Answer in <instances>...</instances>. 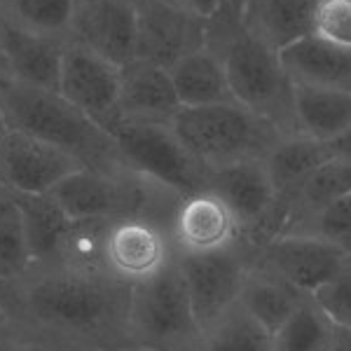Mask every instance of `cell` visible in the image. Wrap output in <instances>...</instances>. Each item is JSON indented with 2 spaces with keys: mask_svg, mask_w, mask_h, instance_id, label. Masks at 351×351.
<instances>
[{
  "mask_svg": "<svg viewBox=\"0 0 351 351\" xmlns=\"http://www.w3.org/2000/svg\"><path fill=\"white\" fill-rule=\"evenodd\" d=\"M129 304V284L66 267L33 269L0 288V307L10 319L84 351L132 347Z\"/></svg>",
  "mask_w": 351,
  "mask_h": 351,
  "instance_id": "6da1fadb",
  "label": "cell"
},
{
  "mask_svg": "<svg viewBox=\"0 0 351 351\" xmlns=\"http://www.w3.org/2000/svg\"><path fill=\"white\" fill-rule=\"evenodd\" d=\"M206 49L223 61L232 96L281 136H302L295 112V82L288 75L281 52L260 40L243 24V10L234 0L206 19Z\"/></svg>",
  "mask_w": 351,
  "mask_h": 351,
  "instance_id": "7a4b0ae2",
  "label": "cell"
},
{
  "mask_svg": "<svg viewBox=\"0 0 351 351\" xmlns=\"http://www.w3.org/2000/svg\"><path fill=\"white\" fill-rule=\"evenodd\" d=\"M0 108L8 129L52 143L66 150L92 171H122L124 160L117 141L101 129L92 117L61 96V92L31 87V84L0 82Z\"/></svg>",
  "mask_w": 351,
  "mask_h": 351,
  "instance_id": "3957f363",
  "label": "cell"
},
{
  "mask_svg": "<svg viewBox=\"0 0 351 351\" xmlns=\"http://www.w3.org/2000/svg\"><path fill=\"white\" fill-rule=\"evenodd\" d=\"M169 124L183 148L206 171L265 160L271 148L284 138L274 124L237 101L183 108Z\"/></svg>",
  "mask_w": 351,
  "mask_h": 351,
  "instance_id": "277c9868",
  "label": "cell"
},
{
  "mask_svg": "<svg viewBox=\"0 0 351 351\" xmlns=\"http://www.w3.org/2000/svg\"><path fill=\"white\" fill-rule=\"evenodd\" d=\"M202 335L195 319L178 258L160 274L132 286L129 337L148 351H190Z\"/></svg>",
  "mask_w": 351,
  "mask_h": 351,
  "instance_id": "5b68a950",
  "label": "cell"
},
{
  "mask_svg": "<svg viewBox=\"0 0 351 351\" xmlns=\"http://www.w3.org/2000/svg\"><path fill=\"white\" fill-rule=\"evenodd\" d=\"M124 167L169 185L183 197L206 190L208 173L173 134L171 124L120 122L112 129Z\"/></svg>",
  "mask_w": 351,
  "mask_h": 351,
  "instance_id": "8992f818",
  "label": "cell"
},
{
  "mask_svg": "<svg viewBox=\"0 0 351 351\" xmlns=\"http://www.w3.org/2000/svg\"><path fill=\"white\" fill-rule=\"evenodd\" d=\"M206 190L230 206L239 220L243 243L256 251L274 237L284 234V211L271 185L265 160L241 162L208 173Z\"/></svg>",
  "mask_w": 351,
  "mask_h": 351,
  "instance_id": "52a82bcc",
  "label": "cell"
},
{
  "mask_svg": "<svg viewBox=\"0 0 351 351\" xmlns=\"http://www.w3.org/2000/svg\"><path fill=\"white\" fill-rule=\"evenodd\" d=\"M176 258L183 271L195 319L202 330H206L239 302L243 281L253 267V248L241 241L228 251L204 256L176 253Z\"/></svg>",
  "mask_w": 351,
  "mask_h": 351,
  "instance_id": "ba28073f",
  "label": "cell"
},
{
  "mask_svg": "<svg viewBox=\"0 0 351 351\" xmlns=\"http://www.w3.org/2000/svg\"><path fill=\"white\" fill-rule=\"evenodd\" d=\"M351 265L335 243L314 234H279L253 251V267L276 276L302 295H314Z\"/></svg>",
  "mask_w": 351,
  "mask_h": 351,
  "instance_id": "9c48e42d",
  "label": "cell"
},
{
  "mask_svg": "<svg viewBox=\"0 0 351 351\" xmlns=\"http://www.w3.org/2000/svg\"><path fill=\"white\" fill-rule=\"evenodd\" d=\"M206 19L176 0H136V59L169 71L206 47Z\"/></svg>",
  "mask_w": 351,
  "mask_h": 351,
  "instance_id": "30bf717a",
  "label": "cell"
},
{
  "mask_svg": "<svg viewBox=\"0 0 351 351\" xmlns=\"http://www.w3.org/2000/svg\"><path fill=\"white\" fill-rule=\"evenodd\" d=\"M176 258L171 232L148 218H115L106 232L104 263L108 276L136 286L157 276Z\"/></svg>",
  "mask_w": 351,
  "mask_h": 351,
  "instance_id": "8fae6325",
  "label": "cell"
},
{
  "mask_svg": "<svg viewBox=\"0 0 351 351\" xmlns=\"http://www.w3.org/2000/svg\"><path fill=\"white\" fill-rule=\"evenodd\" d=\"M59 92L108 134L120 124V66L73 40L64 49Z\"/></svg>",
  "mask_w": 351,
  "mask_h": 351,
  "instance_id": "7c38bea8",
  "label": "cell"
},
{
  "mask_svg": "<svg viewBox=\"0 0 351 351\" xmlns=\"http://www.w3.org/2000/svg\"><path fill=\"white\" fill-rule=\"evenodd\" d=\"M82 169L87 167L66 150L12 129L0 145V185L21 195H49Z\"/></svg>",
  "mask_w": 351,
  "mask_h": 351,
  "instance_id": "4fadbf2b",
  "label": "cell"
},
{
  "mask_svg": "<svg viewBox=\"0 0 351 351\" xmlns=\"http://www.w3.org/2000/svg\"><path fill=\"white\" fill-rule=\"evenodd\" d=\"M110 64L136 59V0H73L71 38Z\"/></svg>",
  "mask_w": 351,
  "mask_h": 351,
  "instance_id": "5bb4252c",
  "label": "cell"
},
{
  "mask_svg": "<svg viewBox=\"0 0 351 351\" xmlns=\"http://www.w3.org/2000/svg\"><path fill=\"white\" fill-rule=\"evenodd\" d=\"M176 253L204 256L241 243V228L234 213L216 192L202 190L183 197L171 223Z\"/></svg>",
  "mask_w": 351,
  "mask_h": 351,
  "instance_id": "9a60e30c",
  "label": "cell"
},
{
  "mask_svg": "<svg viewBox=\"0 0 351 351\" xmlns=\"http://www.w3.org/2000/svg\"><path fill=\"white\" fill-rule=\"evenodd\" d=\"M183 110L167 68L134 59L120 68V122L169 124Z\"/></svg>",
  "mask_w": 351,
  "mask_h": 351,
  "instance_id": "2e32d148",
  "label": "cell"
},
{
  "mask_svg": "<svg viewBox=\"0 0 351 351\" xmlns=\"http://www.w3.org/2000/svg\"><path fill=\"white\" fill-rule=\"evenodd\" d=\"M0 28H3V47L10 68V80L59 92L61 61H64L68 40L36 36L3 19H0Z\"/></svg>",
  "mask_w": 351,
  "mask_h": 351,
  "instance_id": "e0dca14e",
  "label": "cell"
},
{
  "mask_svg": "<svg viewBox=\"0 0 351 351\" xmlns=\"http://www.w3.org/2000/svg\"><path fill=\"white\" fill-rule=\"evenodd\" d=\"M281 61L295 84L351 94V47L309 33L281 49Z\"/></svg>",
  "mask_w": 351,
  "mask_h": 351,
  "instance_id": "ac0fdd59",
  "label": "cell"
},
{
  "mask_svg": "<svg viewBox=\"0 0 351 351\" xmlns=\"http://www.w3.org/2000/svg\"><path fill=\"white\" fill-rule=\"evenodd\" d=\"M330 160L332 155L328 143L314 141L309 136H284L265 157V167H267L281 211H284V232L288 223V208L295 202L298 192L302 190V185L316 169Z\"/></svg>",
  "mask_w": 351,
  "mask_h": 351,
  "instance_id": "d6986e66",
  "label": "cell"
},
{
  "mask_svg": "<svg viewBox=\"0 0 351 351\" xmlns=\"http://www.w3.org/2000/svg\"><path fill=\"white\" fill-rule=\"evenodd\" d=\"M12 197L21 211V218H24L33 269L59 267L66 237L73 228L71 216H68L64 206L52 195H21V192H12Z\"/></svg>",
  "mask_w": 351,
  "mask_h": 351,
  "instance_id": "ffe728a7",
  "label": "cell"
},
{
  "mask_svg": "<svg viewBox=\"0 0 351 351\" xmlns=\"http://www.w3.org/2000/svg\"><path fill=\"white\" fill-rule=\"evenodd\" d=\"M321 0H246L243 24L260 40L281 52L291 43L309 36Z\"/></svg>",
  "mask_w": 351,
  "mask_h": 351,
  "instance_id": "44dd1931",
  "label": "cell"
},
{
  "mask_svg": "<svg viewBox=\"0 0 351 351\" xmlns=\"http://www.w3.org/2000/svg\"><path fill=\"white\" fill-rule=\"evenodd\" d=\"M169 75H171L183 108H202V106L234 101L223 61L206 47L169 68Z\"/></svg>",
  "mask_w": 351,
  "mask_h": 351,
  "instance_id": "7402d4cb",
  "label": "cell"
},
{
  "mask_svg": "<svg viewBox=\"0 0 351 351\" xmlns=\"http://www.w3.org/2000/svg\"><path fill=\"white\" fill-rule=\"evenodd\" d=\"M295 112L302 136L330 143L351 129V94L295 84Z\"/></svg>",
  "mask_w": 351,
  "mask_h": 351,
  "instance_id": "603a6c76",
  "label": "cell"
},
{
  "mask_svg": "<svg viewBox=\"0 0 351 351\" xmlns=\"http://www.w3.org/2000/svg\"><path fill=\"white\" fill-rule=\"evenodd\" d=\"M304 298L311 295H302L295 288L279 281L276 276L258 267H251L246 281H243L239 304L274 337V332L291 319V314Z\"/></svg>",
  "mask_w": 351,
  "mask_h": 351,
  "instance_id": "cb8c5ba5",
  "label": "cell"
},
{
  "mask_svg": "<svg viewBox=\"0 0 351 351\" xmlns=\"http://www.w3.org/2000/svg\"><path fill=\"white\" fill-rule=\"evenodd\" d=\"M351 192V162L344 160H330L324 167H319L309 176V180L298 192L295 202L288 208V223L286 232H293L298 225H302L309 216L321 211L330 202Z\"/></svg>",
  "mask_w": 351,
  "mask_h": 351,
  "instance_id": "d4e9b609",
  "label": "cell"
},
{
  "mask_svg": "<svg viewBox=\"0 0 351 351\" xmlns=\"http://www.w3.org/2000/svg\"><path fill=\"white\" fill-rule=\"evenodd\" d=\"M190 351H271V332L237 302L211 328L202 330Z\"/></svg>",
  "mask_w": 351,
  "mask_h": 351,
  "instance_id": "484cf974",
  "label": "cell"
},
{
  "mask_svg": "<svg viewBox=\"0 0 351 351\" xmlns=\"http://www.w3.org/2000/svg\"><path fill=\"white\" fill-rule=\"evenodd\" d=\"M73 0H0V19L36 36L68 40Z\"/></svg>",
  "mask_w": 351,
  "mask_h": 351,
  "instance_id": "4316f807",
  "label": "cell"
},
{
  "mask_svg": "<svg viewBox=\"0 0 351 351\" xmlns=\"http://www.w3.org/2000/svg\"><path fill=\"white\" fill-rule=\"evenodd\" d=\"M33 271L24 218L12 192L0 185V288L12 286Z\"/></svg>",
  "mask_w": 351,
  "mask_h": 351,
  "instance_id": "83f0119b",
  "label": "cell"
},
{
  "mask_svg": "<svg viewBox=\"0 0 351 351\" xmlns=\"http://www.w3.org/2000/svg\"><path fill=\"white\" fill-rule=\"evenodd\" d=\"M335 324L314 298H304L271 337V351H328Z\"/></svg>",
  "mask_w": 351,
  "mask_h": 351,
  "instance_id": "f1b7e54d",
  "label": "cell"
},
{
  "mask_svg": "<svg viewBox=\"0 0 351 351\" xmlns=\"http://www.w3.org/2000/svg\"><path fill=\"white\" fill-rule=\"evenodd\" d=\"M108 223L110 220H73V228L66 237L59 267L80 271V274L108 276L104 263Z\"/></svg>",
  "mask_w": 351,
  "mask_h": 351,
  "instance_id": "f546056e",
  "label": "cell"
},
{
  "mask_svg": "<svg viewBox=\"0 0 351 351\" xmlns=\"http://www.w3.org/2000/svg\"><path fill=\"white\" fill-rule=\"evenodd\" d=\"M288 234H314L335 243L351 258V192L330 202Z\"/></svg>",
  "mask_w": 351,
  "mask_h": 351,
  "instance_id": "4dcf8cb0",
  "label": "cell"
},
{
  "mask_svg": "<svg viewBox=\"0 0 351 351\" xmlns=\"http://www.w3.org/2000/svg\"><path fill=\"white\" fill-rule=\"evenodd\" d=\"M311 33L328 43L351 47V0H321Z\"/></svg>",
  "mask_w": 351,
  "mask_h": 351,
  "instance_id": "1f68e13d",
  "label": "cell"
},
{
  "mask_svg": "<svg viewBox=\"0 0 351 351\" xmlns=\"http://www.w3.org/2000/svg\"><path fill=\"white\" fill-rule=\"evenodd\" d=\"M311 298L337 328L351 330V265L330 284L319 288Z\"/></svg>",
  "mask_w": 351,
  "mask_h": 351,
  "instance_id": "d6a6232c",
  "label": "cell"
},
{
  "mask_svg": "<svg viewBox=\"0 0 351 351\" xmlns=\"http://www.w3.org/2000/svg\"><path fill=\"white\" fill-rule=\"evenodd\" d=\"M40 349V332L31 330L19 321L0 314V351H38Z\"/></svg>",
  "mask_w": 351,
  "mask_h": 351,
  "instance_id": "836d02e7",
  "label": "cell"
},
{
  "mask_svg": "<svg viewBox=\"0 0 351 351\" xmlns=\"http://www.w3.org/2000/svg\"><path fill=\"white\" fill-rule=\"evenodd\" d=\"M176 3L192 10V12L202 14V16H211L220 5L225 3V0H176Z\"/></svg>",
  "mask_w": 351,
  "mask_h": 351,
  "instance_id": "e575fe53",
  "label": "cell"
},
{
  "mask_svg": "<svg viewBox=\"0 0 351 351\" xmlns=\"http://www.w3.org/2000/svg\"><path fill=\"white\" fill-rule=\"evenodd\" d=\"M328 148H330L332 160H344V162H351V129H349L347 134L339 136V138L330 141V143H328Z\"/></svg>",
  "mask_w": 351,
  "mask_h": 351,
  "instance_id": "d590c367",
  "label": "cell"
},
{
  "mask_svg": "<svg viewBox=\"0 0 351 351\" xmlns=\"http://www.w3.org/2000/svg\"><path fill=\"white\" fill-rule=\"evenodd\" d=\"M328 351H351V330L349 328H337L332 330L330 349Z\"/></svg>",
  "mask_w": 351,
  "mask_h": 351,
  "instance_id": "8d00e7d4",
  "label": "cell"
},
{
  "mask_svg": "<svg viewBox=\"0 0 351 351\" xmlns=\"http://www.w3.org/2000/svg\"><path fill=\"white\" fill-rule=\"evenodd\" d=\"M38 351H84V349L75 347V344H71V342H61V339L40 335V349Z\"/></svg>",
  "mask_w": 351,
  "mask_h": 351,
  "instance_id": "74e56055",
  "label": "cell"
},
{
  "mask_svg": "<svg viewBox=\"0 0 351 351\" xmlns=\"http://www.w3.org/2000/svg\"><path fill=\"white\" fill-rule=\"evenodd\" d=\"M10 80V68L8 59H5V47H3V28H0V82Z\"/></svg>",
  "mask_w": 351,
  "mask_h": 351,
  "instance_id": "f35d334b",
  "label": "cell"
},
{
  "mask_svg": "<svg viewBox=\"0 0 351 351\" xmlns=\"http://www.w3.org/2000/svg\"><path fill=\"white\" fill-rule=\"evenodd\" d=\"M8 122H5V115H3V108H0V145H3V141H5V136H8Z\"/></svg>",
  "mask_w": 351,
  "mask_h": 351,
  "instance_id": "ab89813d",
  "label": "cell"
},
{
  "mask_svg": "<svg viewBox=\"0 0 351 351\" xmlns=\"http://www.w3.org/2000/svg\"><path fill=\"white\" fill-rule=\"evenodd\" d=\"M108 351H148V349H138V347H124V349H108Z\"/></svg>",
  "mask_w": 351,
  "mask_h": 351,
  "instance_id": "60d3db41",
  "label": "cell"
},
{
  "mask_svg": "<svg viewBox=\"0 0 351 351\" xmlns=\"http://www.w3.org/2000/svg\"><path fill=\"white\" fill-rule=\"evenodd\" d=\"M234 3H239V5H241V8H243V3H246V0H234Z\"/></svg>",
  "mask_w": 351,
  "mask_h": 351,
  "instance_id": "b9f144b4",
  "label": "cell"
},
{
  "mask_svg": "<svg viewBox=\"0 0 351 351\" xmlns=\"http://www.w3.org/2000/svg\"><path fill=\"white\" fill-rule=\"evenodd\" d=\"M0 311H3V307H0Z\"/></svg>",
  "mask_w": 351,
  "mask_h": 351,
  "instance_id": "7bdbcfd3",
  "label": "cell"
}]
</instances>
